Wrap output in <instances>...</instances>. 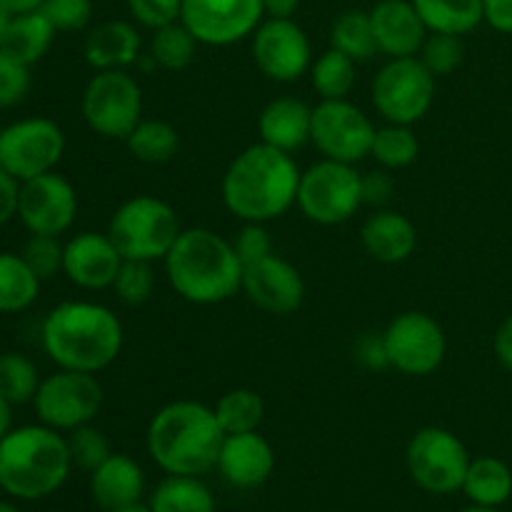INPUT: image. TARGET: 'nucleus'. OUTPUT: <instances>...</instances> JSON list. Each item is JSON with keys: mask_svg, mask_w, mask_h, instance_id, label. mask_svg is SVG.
Wrapping results in <instances>:
<instances>
[{"mask_svg": "<svg viewBox=\"0 0 512 512\" xmlns=\"http://www.w3.org/2000/svg\"><path fill=\"white\" fill-rule=\"evenodd\" d=\"M198 45L200 43L190 33L188 25L183 20H175V23L153 30L148 58L163 70H183L195 60Z\"/></svg>", "mask_w": 512, "mask_h": 512, "instance_id": "34", "label": "nucleus"}, {"mask_svg": "<svg viewBox=\"0 0 512 512\" xmlns=\"http://www.w3.org/2000/svg\"><path fill=\"white\" fill-rule=\"evenodd\" d=\"M493 348H495V358H498V363L512 373V315L500 323L498 333H495Z\"/></svg>", "mask_w": 512, "mask_h": 512, "instance_id": "50", "label": "nucleus"}, {"mask_svg": "<svg viewBox=\"0 0 512 512\" xmlns=\"http://www.w3.org/2000/svg\"><path fill=\"white\" fill-rule=\"evenodd\" d=\"M395 183L385 168L370 170V173L360 175V193H363V205H373V208H383L390 198H393Z\"/></svg>", "mask_w": 512, "mask_h": 512, "instance_id": "46", "label": "nucleus"}, {"mask_svg": "<svg viewBox=\"0 0 512 512\" xmlns=\"http://www.w3.org/2000/svg\"><path fill=\"white\" fill-rule=\"evenodd\" d=\"M180 20L200 45L225 48L258 30L265 20L263 0H183Z\"/></svg>", "mask_w": 512, "mask_h": 512, "instance_id": "15", "label": "nucleus"}, {"mask_svg": "<svg viewBox=\"0 0 512 512\" xmlns=\"http://www.w3.org/2000/svg\"><path fill=\"white\" fill-rule=\"evenodd\" d=\"M40 13L53 23L55 30H83L93 20V0H43Z\"/></svg>", "mask_w": 512, "mask_h": 512, "instance_id": "43", "label": "nucleus"}, {"mask_svg": "<svg viewBox=\"0 0 512 512\" xmlns=\"http://www.w3.org/2000/svg\"><path fill=\"white\" fill-rule=\"evenodd\" d=\"M30 93V65L0 48V108H15Z\"/></svg>", "mask_w": 512, "mask_h": 512, "instance_id": "42", "label": "nucleus"}, {"mask_svg": "<svg viewBox=\"0 0 512 512\" xmlns=\"http://www.w3.org/2000/svg\"><path fill=\"white\" fill-rule=\"evenodd\" d=\"M130 155L145 165H163L180 150V135L168 120H140L133 133L125 138Z\"/></svg>", "mask_w": 512, "mask_h": 512, "instance_id": "31", "label": "nucleus"}, {"mask_svg": "<svg viewBox=\"0 0 512 512\" xmlns=\"http://www.w3.org/2000/svg\"><path fill=\"white\" fill-rule=\"evenodd\" d=\"M123 260L108 233L83 230L65 243L63 273L78 288L105 290L113 288Z\"/></svg>", "mask_w": 512, "mask_h": 512, "instance_id": "19", "label": "nucleus"}, {"mask_svg": "<svg viewBox=\"0 0 512 512\" xmlns=\"http://www.w3.org/2000/svg\"><path fill=\"white\" fill-rule=\"evenodd\" d=\"M140 40L138 28L128 20H103L88 30L83 55L93 70H128L138 63Z\"/></svg>", "mask_w": 512, "mask_h": 512, "instance_id": "23", "label": "nucleus"}, {"mask_svg": "<svg viewBox=\"0 0 512 512\" xmlns=\"http://www.w3.org/2000/svg\"><path fill=\"white\" fill-rule=\"evenodd\" d=\"M103 398V385L95 373L58 368L53 375L40 380L33 408L40 423L60 433H70L80 425L93 423L103 408Z\"/></svg>", "mask_w": 512, "mask_h": 512, "instance_id": "10", "label": "nucleus"}, {"mask_svg": "<svg viewBox=\"0 0 512 512\" xmlns=\"http://www.w3.org/2000/svg\"><path fill=\"white\" fill-rule=\"evenodd\" d=\"M13 430V405L0 395V440Z\"/></svg>", "mask_w": 512, "mask_h": 512, "instance_id": "53", "label": "nucleus"}, {"mask_svg": "<svg viewBox=\"0 0 512 512\" xmlns=\"http://www.w3.org/2000/svg\"><path fill=\"white\" fill-rule=\"evenodd\" d=\"M463 493L468 495L470 503L498 508V505L508 503L512 495V470L503 460L490 458V455L470 460Z\"/></svg>", "mask_w": 512, "mask_h": 512, "instance_id": "28", "label": "nucleus"}, {"mask_svg": "<svg viewBox=\"0 0 512 512\" xmlns=\"http://www.w3.org/2000/svg\"><path fill=\"white\" fill-rule=\"evenodd\" d=\"M418 58L423 60V65L435 75V78L455 73V70L463 65L465 58L463 38L448 33H428Z\"/></svg>", "mask_w": 512, "mask_h": 512, "instance_id": "39", "label": "nucleus"}, {"mask_svg": "<svg viewBox=\"0 0 512 512\" xmlns=\"http://www.w3.org/2000/svg\"><path fill=\"white\" fill-rule=\"evenodd\" d=\"M300 8V0H263L265 18H293Z\"/></svg>", "mask_w": 512, "mask_h": 512, "instance_id": "51", "label": "nucleus"}, {"mask_svg": "<svg viewBox=\"0 0 512 512\" xmlns=\"http://www.w3.org/2000/svg\"><path fill=\"white\" fill-rule=\"evenodd\" d=\"M360 240L370 258L395 265L408 260L418 248V228L413 220L395 210H378L360 228Z\"/></svg>", "mask_w": 512, "mask_h": 512, "instance_id": "24", "label": "nucleus"}, {"mask_svg": "<svg viewBox=\"0 0 512 512\" xmlns=\"http://www.w3.org/2000/svg\"><path fill=\"white\" fill-rule=\"evenodd\" d=\"M145 493V473L130 455L113 453L90 473V495L105 512L138 503Z\"/></svg>", "mask_w": 512, "mask_h": 512, "instance_id": "25", "label": "nucleus"}, {"mask_svg": "<svg viewBox=\"0 0 512 512\" xmlns=\"http://www.w3.org/2000/svg\"><path fill=\"white\" fill-rule=\"evenodd\" d=\"M68 440L48 425L13 428L0 440V490L15 500H43L68 480Z\"/></svg>", "mask_w": 512, "mask_h": 512, "instance_id": "5", "label": "nucleus"}, {"mask_svg": "<svg viewBox=\"0 0 512 512\" xmlns=\"http://www.w3.org/2000/svg\"><path fill=\"white\" fill-rule=\"evenodd\" d=\"M215 468L233 488H260L275 470V450L258 430L225 435Z\"/></svg>", "mask_w": 512, "mask_h": 512, "instance_id": "21", "label": "nucleus"}, {"mask_svg": "<svg viewBox=\"0 0 512 512\" xmlns=\"http://www.w3.org/2000/svg\"><path fill=\"white\" fill-rule=\"evenodd\" d=\"M63 153V128L50 118L15 120L0 130V168L18 183L55 170Z\"/></svg>", "mask_w": 512, "mask_h": 512, "instance_id": "13", "label": "nucleus"}, {"mask_svg": "<svg viewBox=\"0 0 512 512\" xmlns=\"http://www.w3.org/2000/svg\"><path fill=\"white\" fill-rule=\"evenodd\" d=\"M0 512H20V510L15 508L13 503H8V500H0Z\"/></svg>", "mask_w": 512, "mask_h": 512, "instance_id": "57", "label": "nucleus"}, {"mask_svg": "<svg viewBox=\"0 0 512 512\" xmlns=\"http://www.w3.org/2000/svg\"><path fill=\"white\" fill-rule=\"evenodd\" d=\"M295 205L315 225L348 223L363 205L360 173L355 165L318 160L300 175Z\"/></svg>", "mask_w": 512, "mask_h": 512, "instance_id": "8", "label": "nucleus"}, {"mask_svg": "<svg viewBox=\"0 0 512 512\" xmlns=\"http://www.w3.org/2000/svg\"><path fill=\"white\" fill-rule=\"evenodd\" d=\"M355 65L358 63L340 50H325L308 70L310 83H313V90L320 95V100L348 98L350 90L355 88V78H358Z\"/></svg>", "mask_w": 512, "mask_h": 512, "instance_id": "32", "label": "nucleus"}, {"mask_svg": "<svg viewBox=\"0 0 512 512\" xmlns=\"http://www.w3.org/2000/svg\"><path fill=\"white\" fill-rule=\"evenodd\" d=\"M303 170L295 158L273 145L255 143L228 165L220 183L223 203L243 223H270L298 200Z\"/></svg>", "mask_w": 512, "mask_h": 512, "instance_id": "1", "label": "nucleus"}, {"mask_svg": "<svg viewBox=\"0 0 512 512\" xmlns=\"http://www.w3.org/2000/svg\"><path fill=\"white\" fill-rule=\"evenodd\" d=\"M65 440H68V450H70V460H73V465H78L80 470H88V473H93L98 465H103L105 460L113 455L108 435H105L103 430L93 428L90 423L70 430Z\"/></svg>", "mask_w": 512, "mask_h": 512, "instance_id": "40", "label": "nucleus"}, {"mask_svg": "<svg viewBox=\"0 0 512 512\" xmlns=\"http://www.w3.org/2000/svg\"><path fill=\"white\" fill-rule=\"evenodd\" d=\"M258 133L260 143L273 145V148L285 150L293 155L303 145L310 143L313 133V108L298 98H275L260 110L258 115Z\"/></svg>", "mask_w": 512, "mask_h": 512, "instance_id": "22", "label": "nucleus"}, {"mask_svg": "<svg viewBox=\"0 0 512 512\" xmlns=\"http://www.w3.org/2000/svg\"><path fill=\"white\" fill-rule=\"evenodd\" d=\"M130 18L148 30H158L163 25L180 20L183 0H125Z\"/></svg>", "mask_w": 512, "mask_h": 512, "instance_id": "44", "label": "nucleus"}, {"mask_svg": "<svg viewBox=\"0 0 512 512\" xmlns=\"http://www.w3.org/2000/svg\"><path fill=\"white\" fill-rule=\"evenodd\" d=\"M40 388V375L33 360L18 350L0 353V395L10 405L33 403Z\"/></svg>", "mask_w": 512, "mask_h": 512, "instance_id": "37", "label": "nucleus"}, {"mask_svg": "<svg viewBox=\"0 0 512 512\" xmlns=\"http://www.w3.org/2000/svg\"><path fill=\"white\" fill-rule=\"evenodd\" d=\"M43 280L20 253H0V313H23L38 300Z\"/></svg>", "mask_w": 512, "mask_h": 512, "instance_id": "30", "label": "nucleus"}, {"mask_svg": "<svg viewBox=\"0 0 512 512\" xmlns=\"http://www.w3.org/2000/svg\"><path fill=\"white\" fill-rule=\"evenodd\" d=\"M18 195L20 183L0 168V228L18 215Z\"/></svg>", "mask_w": 512, "mask_h": 512, "instance_id": "47", "label": "nucleus"}, {"mask_svg": "<svg viewBox=\"0 0 512 512\" xmlns=\"http://www.w3.org/2000/svg\"><path fill=\"white\" fill-rule=\"evenodd\" d=\"M428 33L468 35L483 23V0H413Z\"/></svg>", "mask_w": 512, "mask_h": 512, "instance_id": "26", "label": "nucleus"}, {"mask_svg": "<svg viewBox=\"0 0 512 512\" xmlns=\"http://www.w3.org/2000/svg\"><path fill=\"white\" fill-rule=\"evenodd\" d=\"M43 0H0V8L8 10L10 15H23L33 13V10H40Z\"/></svg>", "mask_w": 512, "mask_h": 512, "instance_id": "52", "label": "nucleus"}, {"mask_svg": "<svg viewBox=\"0 0 512 512\" xmlns=\"http://www.w3.org/2000/svg\"><path fill=\"white\" fill-rule=\"evenodd\" d=\"M383 343L390 368L410 378L433 375L448 355L443 325L420 310L395 315L383 330Z\"/></svg>", "mask_w": 512, "mask_h": 512, "instance_id": "12", "label": "nucleus"}, {"mask_svg": "<svg viewBox=\"0 0 512 512\" xmlns=\"http://www.w3.org/2000/svg\"><path fill=\"white\" fill-rule=\"evenodd\" d=\"M378 53L388 58H415L428 38L423 18L413 0H380L370 10Z\"/></svg>", "mask_w": 512, "mask_h": 512, "instance_id": "20", "label": "nucleus"}, {"mask_svg": "<svg viewBox=\"0 0 512 512\" xmlns=\"http://www.w3.org/2000/svg\"><path fill=\"white\" fill-rule=\"evenodd\" d=\"M153 512H215L208 485L193 475H168L150 495Z\"/></svg>", "mask_w": 512, "mask_h": 512, "instance_id": "29", "label": "nucleus"}, {"mask_svg": "<svg viewBox=\"0 0 512 512\" xmlns=\"http://www.w3.org/2000/svg\"><path fill=\"white\" fill-rule=\"evenodd\" d=\"M243 293L270 315H290L303 305L305 280L293 263L270 253L245 265Z\"/></svg>", "mask_w": 512, "mask_h": 512, "instance_id": "18", "label": "nucleus"}, {"mask_svg": "<svg viewBox=\"0 0 512 512\" xmlns=\"http://www.w3.org/2000/svg\"><path fill=\"white\" fill-rule=\"evenodd\" d=\"M183 233L175 208L155 195H135L110 215L108 235L125 260H165Z\"/></svg>", "mask_w": 512, "mask_h": 512, "instance_id": "6", "label": "nucleus"}, {"mask_svg": "<svg viewBox=\"0 0 512 512\" xmlns=\"http://www.w3.org/2000/svg\"><path fill=\"white\" fill-rule=\"evenodd\" d=\"M408 473L418 488L433 495H450L463 490L470 468V455L463 440L445 428H423L410 438Z\"/></svg>", "mask_w": 512, "mask_h": 512, "instance_id": "11", "label": "nucleus"}, {"mask_svg": "<svg viewBox=\"0 0 512 512\" xmlns=\"http://www.w3.org/2000/svg\"><path fill=\"white\" fill-rule=\"evenodd\" d=\"M225 430L213 408L198 400H175L160 408L148 425V453L168 475L210 473L218 465Z\"/></svg>", "mask_w": 512, "mask_h": 512, "instance_id": "4", "label": "nucleus"}, {"mask_svg": "<svg viewBox=\"0 0 512 512\" xmlns=\"http://www.w3.org/2000/svg\"><path fill=\"white\" fill-rule=\"evenodd\" d=\"M10 20H13V15H10L5 8H0V48H3V43H5V35H8Z\"/></svg>", "mask_w": 512, "mask_h": 512, "instance_id": "54", "label": "nucleus"}, {"mask_svg": "<svg viewBox=\"0 0 512 512\" xmlns=\"http://www.w3.org/2000/svg\"><path fill=\"white\" fill-rule=\"evenodd\" d=\"M483 23L498 33L512 35V0H483Z\"/></svg>", "mask_w": 512, "mask_h": 512, "instance_id": "48", "label": "nucleus"}, {"mask_svg": "<svg viewBox=\"0 0 512 512\" xmlns=\"http://www.w3.org/2000/svg\"><path fill=\"white\" fill-rule=\"evenodd\" d=\"M113 512H153V508H150V503L145 505V503H130V505H125V508H118V510H113Z\"/></svg>", "mask_w": 512, "mask_h": 512, "instance_id": "55", "label": "nucleus"}, {"mask_svg": "<svg viewBox=\"0 0 512 512\" xmlns=\"http://www.w3.org/2000/svg\"><path fill=\"white\" fill-rule=\"evenodd\" d=\"M233 245L243 265H250L273 253V240H270V233L265 230V223H245L238 238L233 240Z\"/></svg>", "mask_w": 512, "mask_h": 512, "instance_id": "45", "label": "nucleus"}, {"mask_svg": "<svg viewBox=\"0 0 512 512\" xmlns=\"http://www.w3.org/2000/svg\"><path fill=\"white\" fill-rule=\"evenodd\" d=\"M420 140L410 125L388 123L375 130L370 158L385 170H403L418 160Z\"/></svg>", "mask_w": 512, "mask_h": 512, "instance_id": "36", "label": "nucleus"}, {"mask_svg": "<svg viewBox=\"0 0 512 512\" xmlns=\"http://www.w3.org/2000/svg\"><path fill=\"white\" fill-rule=\"evenodd\" d=\"M435 100V75L415 58H390L373 78V105L388 123L415 125Z\"/></svg>", "mask_w": 512, "mask_h": 512, "instance_id": "9", "label": "nucleus"}, {"mask_svg": "<svg viewBox=\"0 0 512 512\" xmlns=\"http://www.w3.org/2000/svg\"><path fill=\"white\" fill-rule=\"evenodd\" d=\"M63 253L65 245L60 243L58 235H30L20 250L25 263L40 280H50L63 273Z\"/></svg>", "mask_w": 512, "mask_h": 512, "instance_id": "41", "label": "nucleus"}, {"mask_svg": "<svg viewBox=\"0 0 512 512\" xmlns=\"http://www.w3.org/2000/svg\"><path fill=\"white\" fill-rule=\"evenodd\" d=\"M78 215V193L60 173L30 178L20 183L18 218L30 235H63Z\"/></svg>", "mask_w": 512, "mask_h": 512, "instance_id": "16", "label": "nucleus"}, {"mask_svg": "<svg viewBox=\"0 0 512 512\" xmlns=\"http://www.w3.org/2000/svg\"><path fill=\"white\" fill-rule=\"evenodd\" d=\"M213 410L218 415V423L225 430V435L253 433V430L260 428V423L265 418L263 398L250 388L228 390L215 403Z\"/></svg>", "mask_w": 512, "mask_h": 512, "instance_id": "35", "label": "nucleus"}, {"mask_svg": "<svg viewBox=\"0 0 512 512\" xmlns=\"http://www.w3.org/2000/svg\"><path fill=\"white\" fill-rule=\"evenodd\" d=\"M460 512H498V508H488V505H470V508L460 510Z\"/></svg>", "mask_w": 512, "mask_h": 512, "instance_id": "56", "label": "nucleus"}, {"mask_svg": "<svg viewBox=\"0 0 512 512\" xmlns=\"http://www.w3.org/2000/svg\"><path fill=\"white\" fill-rule=\"evenodd\" d=\"M253 60L265 78L295 83L313 65V50L293 18H265L253 33Z\"/></svg>", "mask_w": 512, "mask_h": 512, "instance_id": "17", "label": "nucleus"}, {"mask_svg": "<svg viewBox=\"0 0 512 512\" xmlns=\"http://www.w3.org/2000/svg\"><path fill=\"white\" fill-rule=\"evenodd\" d=\"M55 33H58V30L53 28V23H50L40 10L13 15L8 35H5L3 50L13 55V58H18L20 63L35 65L38 60L45 58V53H48L50 45H53Z\"/></svg>", "mask_w": 512, "mask_h": 512, "instance_id": "27", "label": "nucleus"}, {"mask_svg": "<svg viewBox=\"0 0 512 512\" xmlns=\"http://www.w3.org/2000/svg\"><path fill=\"white\" fill-rule=\"evenodd\" d=\"M358 358L360 363H365L368 368H390L388 355H385V343L383 333L380 335H368L358 343Z\"/></svg>", "mask_w": 512, "mask_h": 512, "instance_id": "49", "label": "nucleus"}, {"mask_svg": "<svg viewBox=\"0 0 512 512\" xmlns=\"http://www.w3.org/2000/svg\"><path fill=\"white\" fill-rule=\"evenodd\" d=\"M43 350L58 368L95 373L110 368L123 350V323L93 300H65L43 323Z\"/></svg>", "mask_w": 512, "mask_h": 512, "instance_id": "2", "label": "nucleus"}, {"mask_svg": "<svg viewBox=\"0 0 512 512\" xmlns=\"http://www.w3.org/2000/svg\"><path fill=\"white\" fill-rule=\"evenodd\" d=\"M163 263L170 288L193 305L225 303L243 290V260L210 228L183 230Z\"/></svg>", "mask_w": 512, "mask_h": 512, "instance_id": "3", "label": "nucleus"}, {"mask_svg": "<svg viewBox=\"0 0 512 512\" xmlns=\"http://www.w3.org/2000/svg\"><path fill=\"white\" fill-rule=\"evenodd\" d=\"M155 283H158V275H155L153 263H148V260H123L113 290L125 305H143L155 293Z\"/></svg>", "mask_w": 512, "mask_h": 512, "instance_id": "38", "label": "nucleus"}, {"mask_svg": "<svg viewBox=\"0 0 512 512\" xmlns=\"http://www.w3.org/2000/svg\"><path fill=\"white\" fill-rule=\"evenodd\" d=\"M80 110L95 135L125 140L143 120V88L128 70H95L83 90Z\"/></svg>", "mask_w": 512, "mask_h": 512, "instance_id": "7", "label": "nucleus"}, {"mask_svg": "<svg viewBox=\"0 0 512 512\" xmlns=\"http://www.w3.org/2000/svg\"><path fill=\"white\" fill-rule=\"evenodd\" d=\"M375 125L358 105L343 100H320L313 108L310 143L328 160L355 165L373 148Z\"/></svg>", "mask_w": 512, "mask_h": 512, "instance_id": "14", "label": "nucleus"}, {"mask_svg": "<svg viewBox=\"0 0 512 512\" xmlns=\"http://www.w3.org/2000/svg\"><path fill=\"white\" fill-rule=\"evenodd\" d=\"M330 48L340 50L355 63H365L378 53V43H375L373 23H370V13L363 10H348V13L338 15L330 28Z\"/></svg>", "mask_w": 512, "mask_h": 512, "instance_id": "33", "label": "nucleus"}]
</instances>
